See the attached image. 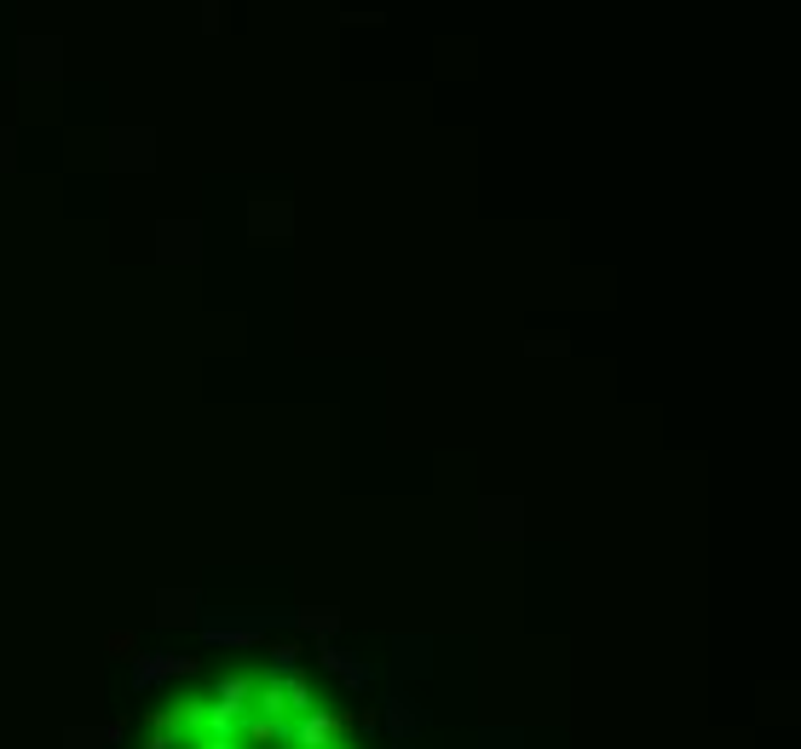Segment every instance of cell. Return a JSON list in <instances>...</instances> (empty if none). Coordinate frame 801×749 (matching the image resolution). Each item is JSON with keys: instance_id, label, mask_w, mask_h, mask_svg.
Returning <instances> with one entry per match:
<instances>
[{"instance_id": "cell-1", "label": "cell", "mask_w": 801, "mask_h": 749, "mask_svg": "<svg viewBox=\"0 0 801 749\" xmlns=\"http://www.w3.org/2000/svg\"><path fill=\"white\" fill-rule=\"evenodd\" d=\"M346 727H352L346 715H318V709H306L300 727H288V744H295V749H341V732Z\"/></svg>"}, {"instance_id": "cell-2", "label": "cell", "mask_w": 801, "mask_h": 749, "mask_svg": "<svg viewBox=\"0 0 801 749\" xmlns=\"http://www.w3.org/2000/svg\"><path fill=\"white\" fill-rule=\"evenodd\" d=\"M271 657H277V663H295V657H300V646H295V640H277V646H271Z\"/></svg>"}]
</instances>
